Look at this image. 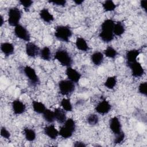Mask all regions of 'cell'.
<instances>
[{"label":"cell","mask_w":147,"mask_h":147,"mask_svg":"<svg viewBox=\"0 0 147 147\" xmlns=\"http://www.w3.org/2000/svg\"><path fill=\"white\" fill-rule=\"evenodd\" d=\"M115 136H116L114 140V143H115V144H119V143L122 142L123 141L125 137V133L122 131H121L118 134H115Z\"/></svg>","instance_id":"836d02e7"},{"label":"cell","mask_w":147,"mask_h":147,"mask_svg":"<svg viewBox=\"0 0 147 147\" xmlns=\"http://www.w3.org/2000/svg\"><path fill=\"white\" fill-rule=\"evenodd\" d=\"M32 105L34 111L38 114H42L44 112V111L47 109L45 105L41 102L33 100L32 102Z\"/></svg>","instance_id":"44dd1931"},{"label":"cell","mask_w":147,"mask_h":147,"mask_svg":"<svg viewBox=\"0 0 147 147\" xmlns=\"http://www.w3.org/2000/svg\"><path fill=\"white\" fill-rule=\"evenodd\" d=\"M103 54L99 51L94 52L91 56V60L92 63L95 65H100L103 61Z\"/></svg>","instance_id":"ffe728a7"},{"label":"cell","mask_w":147,"mask_h":147,"mask_svg":"<svg viewBox=\"0 0 147 147\" xmlns=\"http://www.w3.org/2000/svg\"><path fill=\"white\" fill-rule=\"evenodd\" d=\"M140 6L142 9H143L145 11H146V6H147V1H141Z\"/></svg>","instance_id":"f35d334b"},{"label":"cell","mask_w":147,"mask_h":147,"mask_svg":"<svg viewBox=\"0 0 147 147\" xmlns=\"http://www.w3.org/2000/svg\"><path fill=\"white\" fill-rule=\"evenodd\" d=\"M102 6L105 11H112L116 8V5L111 0L105 1L102 3Z\"/></svg>","instance_id":"f1b7e54d"},{"label":"cell","mask_w":147,"mask_h":147,"mask_svg":"<svg viewBox=\"0 0 147 147\" xmlns=\"http://www.w3.org/2000/svg\"><path fill=\"white\" fill-rule=\"evenodd\" d=\"M138 92L145 95L146 96L147 95V83L146 82H142L138 86Z\"/></svg>","instance_id":"d6a6232c"},{"label":"cell","mask_w":147,"mask_h":147,"mask_svg":"<svg viewBox=\"0 0 147 147\" xmlns=\"http://www.w3.org/2000/svg\"><path fill=\"white\" fill-rule=\"evenodd\" d=\"M115 22L111 19L105 20L101 25V31L99 37L105 42H110L114 39L113 29Z\"/></svg>","instance_id":"6da1fadb"},{"label":"cell","mask_w":147,"mask_h":147,"mask_svg":"<svg viewBox=\"0 0 147 147\" xmlns=\"http://www.w3.org/2000/svg\"><path fill=\"white\" fill-rule=\"evenodd\" d=\"M40 18L45 22L50 23L54 20L53 16L49 11L48 9L44 8L41 9L39 13Z\"/></svg>","instance_id":"e0dca14e"},{"label":"cell","mask_w":147,"mask_h":147,"mask_svg":"<svg viewBox=\"0 0 147 147\" xmlns=\"http://www.w3.org/2000/svg\"><path fill=\"white\" fill-rule=\"evenodd\" d=\"M117 83V78L115 76H109L106 80L104 85L105 86L110 90L113 89L114 87L116 86Z\"/></svg>","instance_id":"d4e9b609"},{"label":"cell","mask_w":147,"mask_h":147,"mask_svg":"<svg viewBox=\"0 0 147 147\" xmlns=\"http://www.w3.org/2000/svg\"><path fill=\"white\" fill-rule=\"evenodd\" d=\"M98 116L95 114H91L87 117V122L90 125H95L98 123Z\"/></svg>","instance_id":"1f68e13d"},{"label":"cell","mask_w":147,"mask_h":147,"mask_svg":"<svg viewBox=\"0 0 147 147\" xmlns=\"http://www.w3.org/2000/svg\"><path fill=\"white\" fill-rule=\"evenodd\" d=\"M109 127L111 131L115 135L120 133L121 130V124L117 117L111 118L109 122Z\"/></svg>","instance_id":"4fadbf2b"},{"label":"cell","mask_w":147,"mask_h":147,"mask_svg":"<svg viewBox=\"0 0 147 147\" xmlns=\"http://www.w3.org/2000/svg\"><path fill=\"white\" fill-rule=\"evenodd\" d=\"M54 57L62 65L68 67L72 64V59L69 53L65 49H57L54 55Z\"/></svg>","instance_id":"3957f363"},{"label":"cell","mask_w":147,"mask_h":147,"mask_svg":"<svg viewBox=\"0 0 147 147\" xmlns=\"http://www.w3.org/2000/svg\"><path fill=\"white\" fill-rule=\"evenodd\" d=\"M53 112L55 120L59 123H64L67 119L65 111L63 109L58 107L55 109Z\"/></svg>","instance_id":"9a60e30c"},{"label":"cell","mask_w":147,"mask_h":147,"mask_svg":"<svg viewBox=\"0 0 147 147\" xmlns=\"http://www.w3.org/2000/svg\"><path fill=\"white\" fill-rule=\"evenodd\" d=\"M26 55L30 57H35L40 53V48L37 45L32 42H28L25 45Z\"/></svg>","instance_id":"30bf717a"},{"label":"cell","mask_w":147,"mask_h":147,"mask_svg":"<svg viewBox=\"0 0 147 147\" xmlns=\"http://www.w3.org/2000/svg\"><path fill=\"white\" fill-rule=\"evenodd\" d=\"M13 111L14 114L20 115L26 110L25 105L19 99L14 100L11 103Z\"/></svg>","instance_id":"7c38bea8"},{"label":"cell","mask_w":147,"mask_h":147,"mask_svg":"<svg viewBox=\"0 0 147 147\" xmlns=\"http://www.w3.org/2000/svg\"><path fill=\"white\" fill-rule=\"evenodd\" d=\"M24 72L32 86H36L40 83V79L34 69L30 66L26 65L24 68Z\"/></svg>","instance_id":"8992f818"},{"label":"cell","mask_w":147,"mask_h":147,"mask_svg":"<svg viewBox=\"0 0 147 147\" xmlns=\"http://www.w3.org/2000/svg\"><path fill=\"white\" fill-rule=\"evenodd\" d=\"M73 133L71 130H70L69 129H68V128H67L66 127H65L64 125L62 126L59 131V135L63 138H70L72 134H73Z\"/></svg>","instance_id":"4316f807"},{"label":"cell","mask_w":147,"mask_h":147,"mask_svg":"<svg viewBox=\"0 0 147 147\" xmlns=\"http://www.w3.org/2000/svg\"><path fill=\"white\" fill-rule=\"evenodd\" d=\"M20 3L23 6V7H24V9L26 11H29V7L32 6V5L33 4V1L31 0H21L19 1Z\"/></svg>","instance_id":"e575fe53"},{"label":"cell","mask_w":147,"mask_h":147,"mask_svg":"<svg viewBox=\"0 0 147 147\" xmlns=\"http://www.w3.org/2000/svg\"><path fill=\"white\" fill-rule=\"evenodd\" d=\"M65 127L71 130L72 132H74L76 129V125L74 120L72 118H68L66 119V121L64 122V125Z\"/></svg>","instance_id":"4dcf8cb0"},{"label":"cell","mask_w":147,"mask_h":147,"mask_svg":"<svg viewBox=\"0 0 147 147\" xmlns=\"http://www.w3.org/2000/svg\"><path fill=\"white\" fill-rule=\"evenodd\" d=\"M83 2V0H74V2L76 5H81Z\"/></svg>","instance_id":"ab89813d"},{"label":"cell","mask_w":147,"mask_h":147,"mask_svg":"<svg viewBox=\"0 0 147 147\" xmlns=\"http://www.w3.org/2000/svg\"><path fill=\"white\" fill-rule=\"evenodd\" d=\"M23 132L25 138L27 141L32 142L36 139V134L34 130L28 127H25L24 128Z\"/></svg>","instance_id":"7402d4cb"},{"label":"cell","mask_w":147,"mask_h":147,"mask_svg":"<svg viewBox=\"0 0 147 147\" xmlns=\"http://www.w3.org/2000/svg\"><path fill=\"white\" fill-rule=\"evenodd\" d=\"M65 74L68 79V80L72 81V82L78 83L81 78V74L76 69L68 67L65 70Z\"/></svg>","instance_id":"8fae6325"},{"label":"cell","mask_w":147,"mask_h":147,"mask_svg":"<svg viewBox=\"0 0 147 147\" xmlns=\"http://www.w3.org/2000/svg\"><path fill=\"white\" fill-rule=\"evenodd\" d=\"M127 65L130 68L132 76L135 78L141 77L145 73V70L144 68L142 67L141 64L137 61L127 63Z\"/></svg>","instance_id":"ba28073f"},{"label":"cell","mask_w":147,"mask_h":147,"mask_svg":"<svg viewBox=\"0 0 147 147\" xmlns=\"http://www.w3.org/2000/svg\"><path fill=\"white\" fill-rule=\"evenodd\" d=\"M140 53V51L138 49H131L127 51L126 53V64L137 61V58Z\"/></svg>","instance_id":"ac0fdd59"},{"label":"cell","mask_w":147,"mask_h":147,"mask_svg":"<svg viewBox=\"0 0 147 147\" xmlns=\"http://www.w3.org/2000/svg\"><path fill=\"white\" fill-rule=\"evenodd\" d=\"M49 2L59 6H65L67 2L65 0H58V1H49Z\"/></svg>","instance_id":"8d00e7d4"},{"label":"cell","mask_w":147,"mask_h":147,"mask_svg":"<svg viewBox=\"0 0 147 147\" xmlns=\"http://www.w3.org/2000/svg\"><path fill=\"white\" fill-rule=\"evenodd\" d=\"M1 50L5 56H9L14 53V47L10 42H3L1 44Z\"/></svg>","instance_id":"2e32d148"},{"label":"cell","mask_w":147,"mask_h":147,"mask_svg":"<svg viewBox=\"0 0 147 147\" xmlns=\"http://www.w3.org/2000/svg\"><path fill=\"white\" fill-rule=\"evenodd\" d=\"M125 31V28L123 24L121 22H117L115 23L114 29H113V33L114 34L117 36H121L122 35Z\"/></svg>","instance_id":"603a6c76"},{"label":"cell","mask_w":147,"mask_h":147,"mask_svg":"<svg viewBox=\"0 0 147 147\" xmlns=\"http://www.w3.org/2000/svg\"><path fill=\"white\" fill-rule=\"evenodd\" d=\"M44 134L52 140H55L59 135V131L56 129L53 124H51L45 126L44 129Z\"/></svg>","instance_id":"5bb4252c"},{"label":"cell","mask_w":147,"mask_h":147,"mask_svg":"<svg viewBox=\"0 0 147 147\" xmlns=\"http://www.w3.org/2000/svg\"><path fill=\"white\" fill-rule=\"evenodd\" d=\"M14 34L17 37L24 41L29 42L30 36L28 30L24 26L19 24L14 27Z\"/></svg>","instance_id":"52a82bcc"},{"label":"cell","mask_w":147,"mask_h":147,"mask_svg":"<svg viewBox=\"0 0 147 147\" xmlns=\"http://www.w3.org/2000/svg\"><path fill=\"white\" fill-rule=\"evenodd\" d=\"M1 136L6 139H10V133L8 130L5 127H2L1 129Z\"/></svg>","instance_id":"d590c367"},{"label":"cell","mask_w":147,"mask_h":147,"mask_svg":"<svg viewBox=\"0 0 147 147\" xmlns=\"http://www.w3.org/2000/svg\"><path fill=\"white\" fill-rule=\"evenodd\" d=\"M105 55L111 59H114L118 55V52L115 49L111 46H108L104 51Z\"/></svg>","instance_id":"83f0119b"},{"label":"cell","mask_w":147,"mask_h":147,"mask_svg":"<svg viewBox=\"0 0 147 147\" xmlns=\"http://www.w3.org/2000/svg\"><path fill=\"white\" fill-rule=\"evenodd\" d=\"M59 89L62 95H68L72 94L75 90V85L69 80H61L58 83Z\"/></svg>","instance_id":"277c9868"},{"label":"cell","mask_w":147,"mask_h":147,"mask_svg":"<svg viewBox=\"0 0 147 147\" xmlns=\"http://www.w3.org/2000/svg\"><path fill=\"white\" fill-rule=\"evenodd\" d=\"M61 106L65 111H72V106L69 99L63 98L60 102Z\"/></svg>","instance_id":"f546056e"},{"label":"cell","mask_w":147,"mask_h":147,"mask_svg":"<svg viewBox=\"0 0 147 147\" xmlns=\"http://www.w3.org/2000/svg\"><path fill=\"white\" fill-rule=\"evenodd\" d=\"M74 146L75 147H84V146H86V145L83 142H82V141H76L74 143Z\"/></svg>","instance_id":"74e56055"},{"label":"cell","mask_w":147,"mask_h":147,"mask_svg":"<svg viewBox=\"0 0 147 147\" xmlns=\"http://www.w3.org/2000/svg\"><path fill=\"white\" fill-rule=\"evenodd\" d=\"M39 55L40 56V57L45 61H49L50 60L51 58V49L48 47H43L40 51Z\"/></svg>","instance_id":"cb8c5ba5"},{"label":"cell","mask_w":147,"mask_h":147,"mask_svg":"<svg viewBox=\"0 0 147 147\" xmlns=\"http://www.w3.org/2000/svg\"><path fill=\"white\" fill-rule=\"evenodd\" d=\"M43 118L45 121L47 122L51 123H53L55 121V114L54 112L49 110V109H46L44 112L42 113Z\"/></svg>","instance_id":"484cf974"},{"label":"cell","mask_w":147,"mask_h":147,"mask_svg":"<svg viewBox=\"0 0 147 147\" xmlns=\"http://www.w3.org/2000/svg\"><path fill=\"white\" fill-rule=\"evenodd\" d=\"M111 105L109 101L106 99H103L97 104L95 108V110L98 114L105 115L107 114L111 110Z\"/></svg>","instance_id":"9c48e42d"},{"label":"cell","mask_w":147,"mask_h":147,"mask_svg":"<svg viewBox=\"0 0 147 147\" xmlns=\"http://www.w3.org/2000/svg\"><path fill=\"white\" fill-rule=\"evenodd\" d=\"M76 48L81 51H87L89 50V47L86 40L83 37H77L75 42Z\"/></svg>","instance_id":"d6986e66"},{"label":"cell","mask_w":147,"mask_h":147,"mask_svg":"<svg viewBox=\"0 0 147 147\" xmlns=\"http://www.w3.org/2000/svg\"><path fill=\"white\" fill-rule=\"evenodd\" d=\"M72 35V31L68 26L59 25L55 28V36L59 41L68 42Z\"/></svg>","instance_id":"7a4b0ae2"},{"label":"cell","mask_w":147,"mask_h":147,"mask_svg":"<svg viewBox=\"0 0 147 147\" xmlns=\"http://www.w3.org/2000/svg\"><path fill=\"white\" fill-rule=\"evenodd\" d=\"M21 18V11L17 7H13L8 11V24L11 26L19 25Z\"/></svg>","instance_id":"5b68a950"},{"label":"cell","mask_w":147,"mask_h":147,"mask_svg":"<svg viewBox=\"0 0 147 147\" xmlns=\"http://www.w3.org/2000/svg\"><path fill=\"white\" fill-rule=\"evenodd\" d=\"M3 22H4L3 18V17L1 15V16H0V26H2V25L3 24Z\"/></svg>","instance_id":"60d3db41"}]
</instances>
